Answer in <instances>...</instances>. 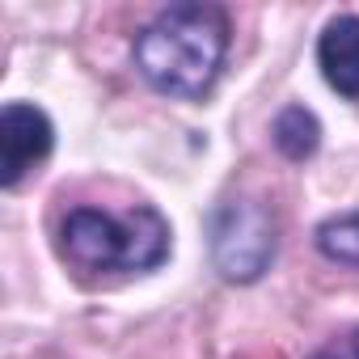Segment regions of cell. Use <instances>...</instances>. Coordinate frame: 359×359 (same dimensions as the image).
Listing matches in <instances>:
<instances>
[{
  "mask_svg": "<svg viewBox=\"0 0 359 359\" xmlns=\"http://www.w3.org/2000/svg\"><path fill=\"white\" fill-rule=\"evenodd\" d=\"M317 250L338 262V266H355L359 271V212H342L317 224Z\"/></svg>",
  "mask_w": 359,
  "mask_h": 359,
  "instance_id": "obj_7",
  "label": "cell"
},
{
  "mask_svg": "<svg viewBox=\"0 0 359 359\" xmlns=\"http://www.w3.org/2000/svg\"><path fill=\"white\" fill-rule=\"evenodd\" d=\"M275 212L258 199H229L212 216V258L233 283H254L275 258Z\"/></svg>",
  "mask_w": 359,
  "mask_h": 359,
  "instance_id": "obj_3",
  "label": "cell"
},
{
  "mask_svg": "<svg viewBox=\"0 0 359 359\" xmlns=\"http://www.w3.org/2000/svg\"><path fill=\"white\" fill-rule=\"evenodd\" d=\"M317 64L330 89H338L342 97H359V18L342 13L321 30Z\"/></svg>",
  "mask_w": 359,
  "mask_h": 359,
  "instance_id": "obj_5",
  "label": "cell"
},
{
  "mask_svg": "<svg viewBox=\"0 0 359 359\" xmlns=\"http://www.w3.org/2000/svg\"><path fill=\"white\" fill-rule=\"evenodd\" d=\"M229 55V18L216 5H169L135 39L140 76L169 97H203Z\"/></svg>",
  "mask_w": 359,
  "mask_h": 359,
  "instance_id": "obj_1",
  "label": "cell"
},
{
  "mask_svg": "<svg viewBox=\"0 0 359 359\" xmlns=\"http://www.w3.org/2000/svg\"><path fill=\"white\" fill-rule=\"evenodd\" d=\"M346 359H359V330L346 338Z\"/></svg>",
  "mask_w": 359,
  "mask_h": 359,
  "instance_id": "obj_8",
  "label": "cell"
},
{
  "mask_svg": "<svg viewBox=\"0 0 359 359\" xmlns=\"http://www.w3.org/2000/svg\"><path fill=\"white\" fill-rule=\"evenodd\" d=\"M60 250L85 271H152L169 254V224L148 203H135L118 216L76 208L60 224Z\"/></svg>",
  "mask_w": 359,
  "mask_h": 359,
  "instance_id": "obj_2",
  "label": "cell"
},
{
  "mask_svg": "<svg viewBox=\"0 0 359 359\" xmlns=\"http://www.w3.org/2000/svg\"><path fill=\"white\" fill-rule=\"evenodd\" d=\"M321 144V123L313 110L304 106H283L279 118H275V148L287 156V161H309Z\"/></svg>",
  "mask_w": 359,
  "mask_h": 359,
  "instance_id": "obj_6",
  "label": "cell"
},
{
  "mask_svg": "<svg viewBox=\"0 0 359 359\" xmlns=\"http://www.w3.org/2000/svg\"><path fill=\"white\" fill-rule=\"evenodd\" d=\"M51 144H55L51 118L30 102H9L0 110V182L18 187L39 161H47Z\"/></svg>",
  "mask_w": 359,
  "mask_h": 359,
  "instance_id": "obj_4",
  "label": "cell"
}]
</instances>
